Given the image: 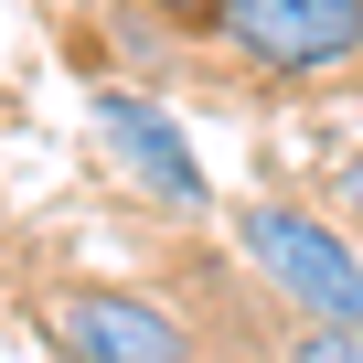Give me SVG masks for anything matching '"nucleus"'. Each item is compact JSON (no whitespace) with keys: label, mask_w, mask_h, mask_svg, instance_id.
<instances>
[{"label":"nucleus","mask_w":363,"mask_h":363,"mask_svg":"<svg viewBox=\"0 0 363 363\" xmlns=\"http://www.w3.org/2000/svg\"><path fill=\"white\" fill-rule=\"evenodd\" d=\"M289 363H363V331H320V320H299Z\"/></svg>","instance_id":"39448f33"},{"label":"nucleus","mask_w":363,"mask_h":363,"mask_svg":"<svg viewBox=\"0 0 363 363\" xmlns=\"http://www.w3.org/2000/svg\"><path fill=\"white\" fill-rule=\"evenodd\" d=\"M235 246H246V267H257L299 320L363 331V257H352L320 214H299V203H246V214H235Z\"/></svg>","instance_id":"f257e3e1"},{"label":"nucleus","mask_w":363,"mask_h":363,"mask_svg":"<svg viewBox=\"0 0 363 363\" xmlns=\"http://www.w3.org/2000/svg\"><path fill=\"white\" fill-rule=\"evenodd\" d=\"M214 33L267 75H320L363 54V0H214Z\"/></svg>","instance_id":"7ed1b4c3"},{"label":"nucleus","mask_w":363,"mask_h":363,"mask_svg":"<svg viewBox=\"0 0 363 363\" xmlns=\"http://www.w3.org/2000/svg\"><path fill=\"white\" fill-rule=\"evenodd\" d=\"M150 11H171V22H214V0H150Z\"/></svg>","instance_id":"423d86ee"},{"label":"nucleus","mask_w":363,"mask_h":363,"mask_svg":"<svg viewBox=\"0 0 363 363\" xmlns=\"http://www.w3.org/2000/svg\"><path fill=\"white\" fill-rule=\"evenodd\" d=\"M96 150L118 160V182H128V193H150V203H171V214H203V203H214L203 150L171 128V107H160V96L107 86V96H96Z\"/></svg>","instance_id":"20e7f679"},{"label":"nucleus","mask_w":363,"mask_h":363,"mask_svg":"<svg viewBox=\"0 0 363 363\" xmlns=\"http://www.w3.org/2000/svg\"><path fill=\"white\" fill-rule=\"evenodd\" d=\"M43 342L65 363H193V331H182L160 299L139 289H43Z\"/></svg>","instance_id":"f03ea898"}]
</instances>
